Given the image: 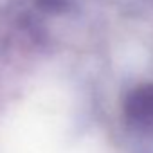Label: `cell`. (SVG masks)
Returning a JSON list of instances; mask_svg holds the SVG:
<instances>
[{"mask_svg": "<svg viewBox=\"0 0 153 153\" xmlns=\"http://www.w3.org/2000/svg\"><path fill=\"white\" fill-rule=\"evenodd\" d=\"M126 115L139 128L153 130V85L133 90L124 103Z\"/></svg>", "mask_w": 153, "mask_h": 153, "instance_id": "1", "label": "cell"}]
</instances>
